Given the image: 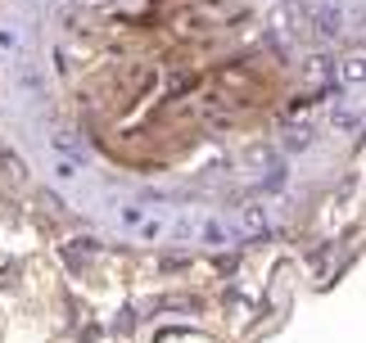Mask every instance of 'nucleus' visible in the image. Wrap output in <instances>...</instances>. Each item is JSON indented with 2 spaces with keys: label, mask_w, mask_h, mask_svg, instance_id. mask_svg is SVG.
Returning a JSON list of instances; mask_svg holds the SVG:
<instances>
[{
  "label": "nucleus",
  "mask_w": 366,
  "mask_h": 343,
  "mask_svg": "<svg viewBox=\"0 0 366 343\" xmlns=\"http://www.w3.org/2000/svg\"><path fill=\"white\" fill-rule=\"evenodd\" d=\"M100 253H104V244H100V239H91V235H81V239H68V244H64V267L73 271V276H86V271H91V262H95Z\"/></svg>",
  "instance_id": "f257e3e1"
},
{
  "label": "nucleus",
  "mask_w": 366,
  "mask_h": 343,
  "mask_svg": "<svg viewBox=\"0 0 366 343\" xmlns=\"http://www.w3.org/2000/svg\"><path fill=\"white\" fill-rule=\"evenodd\" d=\"M194 235H199V239H204L208 249L227 244V231H222V222H199V226H194Z\"/></svg>",
  "instance_id": "423d86ee"
},
{
  "label": "nucleus",
  "mask_w": 366,
  "mask_h": 343,
  "mask_svg": "<svg viewBox=\"0 0 366 343\" xmlns=\"http://www.w3.org/2000/svg\"><path fill=\"white\" fill-rule=\"evenodd\" d=\"M118 222L127 226V231H140V226L149 222V212L140 208V204H122V208H118Z\"/></svg>",
  "instance_id": "39448f33"
},
{
  "label": "nucleus",
  "mask_w": 366,
  "mask_h": 343,
  "mask_svg": "<svg viewBox=\"0 0 366 343\" xmlns=\"http://www.w3.org/2000/svg\"><path fill=\"white\" fill-rule=\"evenodd\" d=\"M190 86H194V77H190V73H177L172 81H167V99H177V95H186V91H190Z\"/></svg>",
  "instance_id": "9d476101"
},
{
  "label": "nucleus",
  "mask_w": 366,
  "mask_h": 343,
  "mask_svg": "<svg viewBox=\"0 0 366 343\" xmlns=\"http://www.w3.org/2000/svg\"><path fill=\"white\" fill-rule=\"evenodd\" d=\"M317 27H321V36H340V32H344L340 9H321V14H317Z\"/></svg>",
  "instance_id": "0eeeda50"
},
{
  "label": "nucleus",
  "mask_w": 366,
  "mask_h": 343,
  "mask_svg": "<svg viewBox=\"0 0 366 343\" xmlns=\"http://www.w3.org/2000/svg\"><path fill=\"white\" fill-rule=\"evenodd\" d=\"M77 159H73V154H68V159H64V154H59V163H54V177H59V181H77Z\"/></svg>",
  "instance_id": "1a4fd4ad"
},
{
  "label": "nucleus",
  "mask_w": 366,
  "mask_h": 343,
  "mask_svg": "<svg viewBox=\"0 0 366 343\" xmlns=\"http://www.w3.org/2000/svg\"><path fill=\"white\" fill-rule=\"evenodd\" d=\"M186 267H190V257H181V253L177 257H163V271H167V276H172V271H186Z\"/></svg>",
  "instance_id": "f8f14e48"
},
{
  "label": "nucleus",
  "mask_w": 366,
  "mask_h": 343,
  "mask_svg": "<svg viewBox=\"0 0 366 343\" xmlns=\"http://www.w3.org/2000/svg\"><path fill=\"white\" fill-rule=\"evenodd\" d=\"M312 140H317V126H312V122H290L285 131H280V145H285V149H294V154H299V149H307Z\"/></svg>",
  "instance_id": "20e7f679"
},
{
  "label": "nucleus",
  "mask_w": 366,
  "mask_h": 343,
  "mask_svg": "<svg viewBox=\"0 0 366 343\" xmlns=\"http://www.w3.org/2000/svg\"><path fill=\"white\" fill-rule=\"evenodd\" d=\"M5 172H9V177H14V181H19V177H23V167H19V159H14V154H5Z\"/></svg>",
  "instance_id": "ddd939ff"
},
{
  "label": "nucleus",
  "mask_w": 366,
  "mask_h": 343,
  "mask_svg": "<svg viewBox=\"0 0 366 343\" xmlns=\"http://www.w3.org/2000/svg\"><path fill=\"white\" fill-rule=\"evenodd\" d=\"M19 284V267H0V289H14Z\"/></svg>",
  "instance_id": "9b49d317"
},
{
  "label": "nucleus",
  "mask_w": 366,
  "mask_h": 343,
  "mask_svg": "<svg viewBox=\"0 0 366 343\" xmlns=\"http://www.w3.org/2000/svg\"><path fill=\"white\" fill-rule=\"evenodd\" d=\"M335 73H340V81H362V59H340V68H335Z\"/></svg>",
  "instance_id": "6e6552de"
},
{
  "label": "nucleus",
  "mask_w": 366,
  "mask_h": 343,
  "mask_svg": "<svg viewBox=\"0 0 366 343\" xmlns=\"http://www.w3.org/2000/svg\"><path fill=\"white\" fill-rule=\"evenodd\" d=\"M267 231H272V212H267V204H240V235L244 239H262Z\"/></svg>",
  "instance_id": "f03ea898"
},
{
  "label": "nucleus",
  "mask_w": 366,
  "mask_h": 343,
  "mask_svg": "<svg viewBox=\"0 0 366 343\" xmlns=\"http://www.w3.org/2000/svg\"><path fill=\"white\" fill-rule=\"evenodd\" d=\"M330 118H335L340 131H362V95H340Z\"/></svg>",
  "instance_id": "7ed1b4c3"
}]
</instances>
